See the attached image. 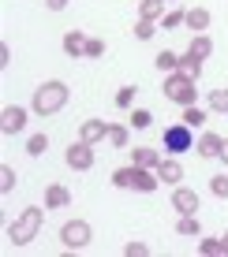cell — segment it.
I'll return each mask as SVG.
<instances>
[{
    "instance_id": "cell-1",
    "label": "cell",
    "mask_w": 228,
    "mask_h": 257,
    "mask_svg": "<svg viewBox=\"0 0 228 257\" xmlns=\"http://www.w3.org/2000/svg\"><path fill=\"white\" fill-rule=\"evenodd\" d=\"M67 97H71V90H67V82H60V78H49V82H41L38 90H34V101H30V108H34V116H56L60 108L67 104Z\"/></svg>"
},
{
    "instance_id": "cell-2",
    "label": "cell",
    "mask_w": 228,
    "mask_h": 257,
    "mask_svg": "<svg viewBox=\"0 0 228 257\" xmlns=\"http://www.w3.org/2000/svg\"><path fill=\"white\" fill-rule=\"evenodd\" d=\"M41 224H45V209H41V205H26L19 216L8 224V242H12V246H30L34 238H38Z\"/></svg>"
},
{
    "instance_id": "cell-3",
    "label": "cell",
    "mask_w": 228,
    "mask_h": 257,
    "mask_svg": "<svg viewBox=\"0 0 228 257\" xmlns=\"http://www.w3.org/2000/svg\"><path fill=\"white\" fill-rule=\"evenodd\" d=\"M195 82H198V78L183 75V71H172V75H165V86H161V90H165V97H169V101H176L180 108H187V104L198 101Z\"/></svg>"
},
{
    "instance_id": "cell-4",
    "label": "cell",
    "mask_w": 228,
    "mask_h": 257,
    "mask_svg": "<svg viewBox=\"0 0 228 257\" xmlns=\"http://www.w3.org/2000/svg\"><path fill=\"white\" fill-rule=\"evenodd\" d=\"M161 149L169 157H180V153H187V149H195V131L187 127V123H172V127H165V135H161Z\"/></svg>"
},
{
    "instance_id": "cell-5",
    "label": "cell",
    "mask_w": 228,
    "mask_h": 257,
    "mask_svg": "<svg viewBox=\"0 0 228 257\" xmlns=\"http://www.w3.org/2000/svg\"><path fill=\"white\" fill-rule=\"evenodd\" d=\"M90 238H94V227L86 224V220H67V224L60 227L64 250H83V246H90Z\"/></svg>"
},
{
    "instance_id": "cell-6",
    "label": "cell",
    "mask_w": 228,
    "mask_h": 257,
    "mask_svg": "<svg viewBox=\"0 0 228 257\" xmlns=\"http://www.w3.org/2000/svg\"><path fill=\"white\" fill-rule=\"evenodd\" d=\"M64 161H67V168H71V172H90L94 168V146L90 142H71V146L64 149Z\"/></svg>"
},
{
    "instance_id": "cell-7",
    "label": "cell",
    "mask_w": 228,
    "mask_h": 257,
    "mask_svg": "<svg viewBox=\"0 0 228 257\" xmlns=\"http://www.w3.org/2000/svg\"><path fill=\"white\" fill-rule=\"evenodd\" d=\"M23 127H26V108L4 104V108H0V131H4V135H19Z\"/></svg>"
},
{
    "instance_id": "cell-8",
    "label": "cell",
    "mask_w": 228,
    "mask_h": 257,
    "mask_svg": "<svg viewBox=\"0 0 228 257\" xmlns=\"http://www.w3.org/2000/svg\"><path fill=\"white\" fill-rule=\"evenodd\" d=\"M154 172H157V179H161L165 187H180V179H183V164L176 161V157H161Z\"/></svg>"
},
{
    "instance_id": "cell-9",
    "label": "cell",
    "mask_w": 228,
    "mask_h": 257,
    "mask_svg": "<svg viewBox=\"0 0 228 257\" xmlns=\"http://www.w3.org/2000/svg\"><path fill=\"white\" fill-rule=\"evenodd\" d=\"M172 209L180 212V216H191V212H198V194L191 187H176L172 190Z\"/></svg>"
},
{
    "instance_id": "cell-10",
    "label": "cell",
    "mask_w": 228,
    "mask_h": 257,
    "mask_svg": "<svg viewBox=\"0 0 228 257\" xmlns=\"http://www.w3.org/2000/svg\"><path fill=\"white\" fill-rule=\"evenodd\" d=\"M79 138L90 142V146H98V142L109 138V123H105V119H83V127H79Z\"/></svg>"
},
{
    "instance_id": "cell-11",
    "label": "cell",
    "mask_w": 228,
    "mask_h": 257,
    "mask_svg": "<svg viewBox=\"0 0 228 257\" xmlns=\"http://www.w3.org/2000/svg\"><path fill=\"white\" fill-rule=\"evenodd\" d=\"M221 146H224V138H221V135H213V131H206V135H198V142H195L198 157H206V161H213V157H221Z\"/></svg>"
},
{
    "instance_id": "cell-12",
    "label": "cell",
    "mask_w": 228,
    "mask_h": 257,
    "mask_svg": "<svg viewBox=\"0 0 228 257\" xmlns=\"http://www.w3.org/2000/svg\"><path fill=\"white\" fill-rule=\"evenodd\" d=\"M157 187H161V179H157L154 168H138V164H135V183H131V190H138V194H154Z\"/></svg>"
},
{
    "instance_id": "cell-13",
    "label": "cell",
    "mask_w": 228,
    "mask_h": 257,
    "mask_svg": "<svg viewBox=\"0 0 228 257\" xmlns=\"http://www.w3.org/2000/svg\"><path fill=\"white\" fill-rule=\"evenodd\" d=\"M60 45H64V52H67L71 60H83V56H86V34H83V30H67Z\"/></svg>"
},
{
    "instance_id": "cell-14",
    "label": "cell",
    "mask_w": 228,
    "mask_h": 257,
    "mask_svg": "<svg viewBox=\"0 0 228 257\" xmlns=\"http://www.w3.org/2000/svg\"><path fill=\"white\" fill-rule=\"evenodd\" d=\"M183 26H187V30H195V34H206V30H209V12H206V8H187Z\"/></svg>"
},
{
    "instance_id": "cell-15",
    "label": "cell",
    "mask_w": 228,
    "mask_h": 257,
    "mask_svg": "<svg viewBox=\"0 0 228 257\" xmlns=\"http://www.w3.org/2000/svg\"><path fill=\"white\" fill-rule=\"evenodd\" d=\"M67 205H71V194H67V187L52 183V187L45 190V209H67Z\"/></svg>"
},
{
    "instance_id": "cell-16",
    "label": "cell",
    "mask_w": 228,
    "mask_h": 257,
    "mask_svg": "<svg viewBox=\"0 0 228 257\" xmlns=\"http://www.w3.org/2000/svg\"><path fill=\"white\" fill-rule=\"evenodd\" d=\"M157 161H161V153L150 146H135L131 149V164H138V168H157Z\"/></svg>"
},
{
    "instance_id": "cell-17",
    "label": "cell",
    "mask_w": 228,
    "mask_h": 257,
    "mask_svg": "<svg viewBox=\"0 0 228 257\" xmlns=\"http://www.w3.org/2000/svg\"><path fill=\"white\" fill-rule=\"evenodd\" d=\"M165 4L169 0H138V19H165Z\"/></svg>"
},
{
    "instance_id": "cell-18",
    "label": "cell",
    "mask_w": 228,
    "mask_h": 257,
    "mask_svg": "<svg viewBox=\"0 0 228 257\" xmlns=\"http://www.w3.org/2000/svg\"><path fill=\"white\" fill-rule=\"evenodd\" d=\"M154 67L161 71V75H172V71H180V56H176V52H169V49H161L154 56Z\"/></svg>"
},
{
    "instance_id": "cell-19",
    "label": "cell",
    "mask_w": 228,
    "mask_h": 257,
    "mask_svg": "<svg viewBox=\"0 0 228 257\" xmlns=\"http://www.w3.org/2000/svg\"><path fill=\"white\" fill-rule=\"evenodd\" d=\"M176 235H183V238H198V235H202V224H198V212H191V216H180V224H176Z\"/></svg>"
},
{
    "instance_id": "cell-20",
    "label": "cell",
    "mask_w": 228,
    "mask_h": 257,
    "mask_svg": "<svg viewBox=\"0 0 228 257\" xmlns=\"http://www.w3.org/2000/svg\"><path fill=\"white\" fill-rule=\"evenodd\" d=\"M206 108L213 112V116H228V90H209Z\"/></svg>"
},
{
    "instance_id": "cell-21",
    "label": "cell",
    "mask_w": 228,
    "mask_h": 257,
    "mask_svg": "<svg viewBox=\"0 0 228 257\" xmlns=\"http://www.w3.org/2000/svg\"><path fill=\"white\" fill-rule=\"evenodd\" d=\"M198 253H202V257H228L224 235L221 238H202V242H198Z\"/></svg>"
},
{
    "instance_id": "cell-22",
    "label": "cell",
    "mask_w": 228,
    "mask_h": 257,
    "mask_svg": "<svg viewBox=\"0 0 228 257\" xmlns=\"http://www.w3.org/2000/svg\"><path fill=\"white\" fill-rule=\"evenodd\" d=\"M183 123H187L191 131H202L206 127V108H198V104H187V108H183V116H180Z\"/></svg>"
},
{
    "instance_id": "cell-23",
    "label": "cell",
    "mask_w": 228,
    "mask_h": 257,
    "mask_svg": "<svg viewBox=\"0 0 228 257\" xmlns=\"http://www.w3.org/2000/svg\"><path fill=\"white\" fill-rule=\"evenodd\" d=\"M191 52H195L198 60H209L213 56V41H209V34H195V38H191V45H187Z\"/></svg>"
},
{
    "instance_id": "cell-24",
    "label": "cell",
    "mask_w": 228,
    "mask_h": 257,
    "mask_svg": "<svg viewBox=\"0 0 228 257\" xmlns=\"http://www.w3.org/2000/svg\"><path fill=\"white\" fill-rule=\"evenodd\" d=\"M127 142H131V135H127L124 123H109V146L112 149H127Z\"/></svg>"
},
{
    "instance_id": "cell-25",
    "label": "cell",
    "mask_w": 228,
    "mask_h": 257,
    "mask_svg": "<svg viewBox=\"0 0 228 257\" xmlns=\"http://www.w3.org/2000/svg\"><path fill=\"white\" fill-rule=\"evenodd\" d=\"M180 71H183V75H191V78H198V75H202V60L187 49V52L180 56Z\"/></svg>"
},
{
    "instance_id": "cell-26",
    "label": "cell",
    "mask_w": 228,
    "mask_h": 257,
    "mask_svg": "<svg viewBox=\"0 0 228 257\" xmlns=\"http://www.w3.org/2000/svg\"><path fill=\"white\" fill-rule=\"evenodd\" d=\"M131 183H135V164H131V168H120V172H112V187L131 190Z\"/></svg>"
},
{
    "instance_id": "cell-27",
    "label": "cell",
    "mask_w": 228,
    "mask_h": 257,
    "mask_svg": "<svg viewBox=\"0 0 228 257\" xmlns=\"http://www.w3.org/2000/svg\"><path fill=\"white\" fill-rule=\"evenodd\" d=\"M15 179H19V175H15V168H12V164H0V194H12V190H15Z\"/></svg>"
},
{
    "instance_id": "cell-28",
    "label": "cell",
    "mask_w": 228,
    "mask_h": 257,
    "mask_svg": "<svg viewBox=\"0 0 228 257\" xmlns=\"http://www.w3.org/2000/svg\"><path fill=\"white\" fill-rule=\"evenodd\" d=\"M49 149V135H30V142H26V153L30 157H41Z\"/></svg>"
},
{
    "instance_id": "cell-29",
    "label": "cell",
    "mask_w": 228,
    "mask_h": 257,
    "mask_svg": "<svg viewBox=\"0 0 228 257\" xmlns=\"http://www.w3.org/2000/svg\"><path fill=\"white\" fill-rule=\"evenodd\" d=\"M154 34H157V23H154V19H138V23H135V38H138V41H150Z\"/></svg>"
},
{
    "instance_id": "cell-30",
    "label": "cell",
    "mask_w": 228,
    "mask_h": 257,
    "mask_svg": "<svg viewBox=\"0 0 228 257\" xmlns=\"http://www.w3.org/2000/svg\"><path fill=\"white\" fill-rule=\"evenodd\" d=\"M150 123H154V116H150L146 108H135V112H131V127H135V131H146Z\"/></svg>"
},
{
    "instance_id": "cell-31",
    "label": "cell",
    "mask_w": 228,
    "mask_h": 257,
    "mask_svg": "<svg viewBox=\"0 0 228 257\" xmlns=\"http://www.w3.org/2000/svg\"><path fill=\"white\" fill-rule=\"evenodd\" d=\"M105 56V41L101 38H86V60H101Z\"/></svg>"
},
{
    "instance_id": "cell-32",
    "label": "cell",
    "mask_w": 228,
    "mask_h": 257,
    "mask_svg": "<svg viewBox=\"0 0 228 257\" xmlns=\"http://www.w3.org/2000/svg\"><path fill=\"white\" fill-rule=\"evenodd\" d=\"M131 101H135V86H120L116 90V108H131Z\"/></svg>"
},
{
    "instance_id": "cell-33",
    "label": "cell",
    "mask_w": 228,
    "mask_h": 257,
    "mask_svg": "<svg viewBox=\"0 0 228 257\" xmlns=\"http://www.w3.org/2000/svg\"><path fill=\"white\" fill-rule=\"evenodd\" d=\"M209 190H213V198H228V175H213Z\"/></svg>"
},
{
    "instance_id": "cell-34",
    "label": "cell",
    "mask_w": 228,
    "mask_h": 257,
    "mask_svg": "<svg viewBox=\"0 0 228 257\" xmlns=\"http://www.w3.org/2000/svg\"><path fill=\"white\" fill-rule=\"evenodd\" d=\"M183 15H187V12H169L161 19V30H176V26H183Z\"/></svg>"
},
{
    "instance_id": "cell-35",
    "label": "cell",
    "mask_w": 228,
    "mask_h": 257,
    "mask_svg": "<svg viewBox=\"0 0 228 257\" xmlns=\"http://www.w3.org/2000/svg\"><path fill=\"white\" fill-rule=\"evenodd\" d=\"M146 253H150V246H146V242H135V238L124 246V257H146Z\"/></svg>"
},
{
    "instance_id": "cell-36",
    "label": "cell",
    "mask_w": 228,
    "mask_h": 257,
    "mask_svg": "<svg viewBox=\"0 0 228 257\" xmlns=\"http://www.w3.org/2000/svg\"><path fill=\"white\" fill-rule=\"evenodd\" d=\"M8 64H12V49L0 41V67H8Z\"/></svg>"
},
{
    "instance_id": "cell-37",
    "label": "cell",
    "mask_w": 228,
    "mask_h": 257,
    "mask_svg": "<svg viewBox=\"0 0 228 257\" xmlns=\"http://www.w3.org/2000/svg\"><path fill=\"white\" fill-rule=\"evenodd\" d=\"M45 8H49V12H64L67 0H45Z\"/></svg>"
},
{
    "instance_id": "cell-38",
    "label": "cell",
    "mask_w": 228,
    "mask_h": 257,
    "mask_svg": "<svg viewBox=\"0 0 228 257\" xmlns=\"http://www.w3.org/2000/svg\"><path fill=\"white\" fill-rule=\"evenodd\" d=\"M221 161L228 164V138H224V146H221Z\"/></svg>"
},
{
    "instance_id": "cell-39",
    "label": "cell",
    "mask_w": 228,
    "mask_h": 257,
    "mask_svg": "<svg viewBox=\"0 0 228 257\" xmlns=\"http://www.w3.org/2000/svg\"><path fill=\"white\" fill-rule=\"evenodd\" d=\"M224 246H228V231H224Z\"/></svg>"
}]
</instances>
